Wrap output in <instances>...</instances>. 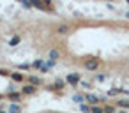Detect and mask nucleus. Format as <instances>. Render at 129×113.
Instances as JSON below:
<instances>
[{
    "mask_svg": "<svg viewBox=\"0 0 129 113\" xmlns=\"http://www.w3.org/2000/svg\"><path fill=\"white\" fill-rule=\"evenodd\" d=\"M97 67H99V60H97V58H88V60H85V69L95 71Z\"/></svg>",
    "mask_w": 129,
    "mask_h": 113,
    "instance_id": "1",
    "label": "nucleus"
},
{
    "mask_svg": "<svg viewBox=\"0 0 129 113\" xmlns=\"http://www.w3.org/2000/svg\"><path fill=\"white\" fill-rule=\"evenodd\" d=\"M67 83H71V85H76V83H80V78H78V74H69V76H67Z\"/></svg>",
    "mask_w": 129,
    "mask_h": 113,
    "instance_id": "2",
    "label": "nucleus"
},
{
    "mask_svg": "<svg viewBox=\"0 0 129 113\" xmlns=\"http://www.w3.org/2000/svg\"><path fill=\"white\" fill-rule=\"evenodd\" d=\"M85 101H88V102H92V104H97V102H99V97L88 94V95H85Z\"/></svg>",
    "mask_w": 129,
    "mask_h": 113,
    "instance_id": "3",
    "label": "nucleus"
},
{
    "mask_svg": "<svg viewBox=\"0 0 129 113\" xmlns=\"http://www.w3.org/2000/svg\"><path fill=\"white\" fill-rule=\"evenodd\" d=\"M28 81H30V85H41L43 83L37 76H28Z\"/></svg>",
    "mask_w": 129,
    "mask_h": 113,
    "instance_id": "4",
    "label": "nucleus"
},
{
    "mask_svg": "<svg viewBox=\"0 0 129 113\" xmlns=\"http://www.w3.org/2000/svg\"><path fill=\"white\" fill-rule=\"evenodd\" d=\"M36 92V87L34 85H27V87H23V94H34Z\"/></svg>",
    "mask_w": 129,
    "mask_h": 113,
    "instance_id": "5",
    "label": "nucleus"
},
{
    "mask_svg": "<svg viewBox=\"0 0 129 113\" xmlns=\"http://www.w3.org/2000/svg\"><path fill=\"white\" fill-rule=\"evenodd\" d=\"M20 111H21V108L18 104H11L9 106V113H20Z\"/></svg>",
    "mask_w": 129,
    "mask_h": 113,
    "instance_id": "6",
    "label": "nucleus"
},
{
    "mask_svg": "<svg viewBox=\"0 0 129 113\" xmlns=\"http://www.w3.org/2000/svg\"><path fill=\"white\" fill-rule=\"evenodd\" d=\"M67 30H69L67 25H58V27H57V32H58V34H66Z\"/></svg>",
    "mask_w": 129,
    "mask_h": 113,
    "instance_id": "7",
    "label": "nucleus"
},
{
    "mask_svg": "<svg viewBox=\"0 0 129 113\" xmlns=\"http://www.w3.org/2000/svg\"><path fill=\"white\" fill-rule=\"evenodd\" d=\"M58 57H60V53H58L57 50H51V51H50V58H51L53 62H55V60H57Z\"/></svg>",
    "mask_w": 129,
    "mask_h": 113,
    "instance_id": "8",
    "label": "nucleus"
},
{
    "mask_svg": "<svg viewBox=\"0 0 129 113\" xmlns=\"http://www.w3.org/2000/svg\"><path fill=\"white\" fill-rule=\"evenodd\" d=\"M11 78H13L14 81H21V80H23V76H21L20 72H13V74H11Z\"/></svg>",
    "mask_w": 129,
    "mask_h": 113,
    "instance_id": "9",
    "label": "nucleus"
},
{
    "mask_svg": "<svg viewBox=\"0 0 129 113\" xmlns=\"http://www.w3.org/2000/svg\"><path fill=\"white\" fill-rule=\"evenodd\" d=\"M51 88H58V90H60V88H64V81H62V80H57V81H55V85H53Z\"/></svg>",
    "mask_w": 129,
    "mask_h": 113,
    "instance_id": "10",
    "label": "nucleus"
},
{
    "mask_svg": "<svg viewBox=\"0 0 129 113\" xmlns=\"http://www.w3.org/2000/svg\"><path fill=\"white\" fill-rule=\"evenodd\" d=\"M80 109H81L83 113H92V108H88L87 104H80Z\"/></svg>",
    "mask_w": 129,
    "mask_h": 113,
    "instance_id": "11",
    "label": "nucleus"
},
{
    "mask_svg": "<svg viewBox=\"0 0 129 113\" xmlns=\"http://www.w3.org/2000/svg\"><path fill=\"white\" fill-rule=\"evenodd\" d=\"M18 43H20V37H18V35H14V37L11 39V43H9V44H11V46H16Z\"/></svg>",
    "mask_w": 129,
    "mask_h": 113,
    "instance_id": "12",
    "label": "nucleus"
},
{
    "mask_svg": "<svg viewBox=\"0 0 129 113\" xmlns=\"http://www.w3.org/2000/svg\"><path fill=\"white\" fill-rule=\"evenodd\" d=\"M103 109H104V113H115V108L113 106H104Z\"/></svg>",
    "mask_w": 129,
    "mask_h": 113,
    "instance_id": "13",
    "label": "nucleus"
},
{
    "mask_svg": "<svg viewBox=\"0 0 129 113\" xmlns=\"http://www.w3.org/2000/svg\"><path fill=\"white\" fill-rule=\"evenodd\" d=\"M92 113H104V109L99 106H92Z\"/></svg>",
    "mask_w": 129,
    "mask_h": 113,
    "instance_id": "14",
    "label": "nucleus"
},
{
    "mask_svg": "<svg viewBox=\"0 0 129 113\" xmlns=\"http://www.w3.org/2000/svg\"><path fill=\"white\" fill-rule=\"evenodd\" d=\"M9 97H11L13 101H20V94H14V92H11V94H9Z\"/></svg>",
    "mask_w": 129,
    "mask_h": 113,
    "instance_id": "15",
    "label": "nucleus"
},
{
    "mask_svg": "<svg viewBox=\"0 0 129 113\" xmlns=\"http://www.w3.org/2000/svg\"><path fill=\"white\" fill-rule=\"evenodd\" d=\"M120 92H122L120 88H111V90H110L108 94H110V95H115V94H120Z\"/></svg>",
    "mask_w": 129,
    "mask_h": 113,
    "instance_id": "16",
    "label": "nucleus"
},
{
    "mask_svg": "<svg viewBox=\"0 0 129 113\" xmlns=\"http://www.w3.org/2000/svg\"><path fill=\"white\" fill-rule=\"evenodd\" d=\"M118 106H122V108H129V101H120Z\"/></svg>",
    "mask_w": 129,
    "mask_h": 113,
    "instance_id": "17",
    "label": "nucleus"
},
{
    "mask_svg": "<svg viewBox=\"0 0 129 113\" xmlns=\"http://www.w3.org/2000/svg\"><path fill=\"white\" fill-rule=\"evenodd\" d=\"M43 65H44L43 60H36V62H34V67H43Z\"/></svg>",
    "mask_w": 129,
    "mask_h": 113,
    "instance_id": "18",
    "label": "nucleus"
},
{
    "mask_svg": "<svg viewBox=\"0 0 129 113\" xmlns=\"http://www.w3.org/2000/svg\"><path fill=\"white\" fill-rule=\"evenodd\" d=\"M104 78H106L104 74H95V80H97V81H104Z\"/></svg>",
    "mask_w": 129,
    "mask_h": 113,
    "instance_id": "19",
    "label": "nucleus"
},
{
    "mask_svg": "<svg viewBox=\"0 0 129 113\" xmlns=\"http://www.w3.org/2000/svg\"><path fill=\"white\" fill-rule=\"evenodd\" d=\"M80 87H83V88H90V83H87V81H80Z\"/></svg>",
    "mask_w": 129,
    "mask_h": 113,
    "instance_id": "20",
    "label": "nucleus"
},
{
    "mask_svg": "<svg viewBox=\"0 0 129 113\" xmlns=\"http://www.w3.org/2000/svg\"><path fill=\"white\" fill-rule=\"evenodd\" d=\"M74 101H76V102H81L83 97H81V95H74Z\"/></svg>",
    "mask_w": 129,
    "mask_h": 113,
    "instance_id": "21",
    "label": "nucleus"
},
{
    "mask_svg": "<svg viewBox=\"0 0 129 113\" xmlns=\"http://www.w3.org/2000/svg\"><path fill=\"white\" fill-rule=\"evenodd\" d=\"M20 69H30V65H28V64H21Z\"/></svg>",
    "mask_w": 129,
    "mask_h": 113,
    "instance_id": "22",
    "label": "nucleus"
},
{
    "mask_svg": "<svg viewBox=\"0 0 129 113\" xmlns=\"http://www.w3.org/2000/svg\"><path fill=\"white\" fill-rule=\"evenodd\" d=\"M127 18H129V13H127Z\"/></svg>",
    "mask_w": 129,
    "mask_h": 113,
    "instance_id": "23",
    "label": "nucleus"
},
{
    "mask_svg": "<svg viewBox=\"0 0 129 113\" xmlns=\"http://www.w3.org/2000/svg\"><path fill=\"white\" fill-rule=\"evenodd\" d=\"M0 113H2V109H0Z\"/></svg>",
    "mask_w": 129,
    "mask_h": 113,
    "instance_id": "24",
    "label": "nucleus"
},
{
    "mask_svg": "<svg viewBox=\"0 0 129 113\" xmlns=\"http://www.w3.org/2000/svg\"><path fill=\"white\" fill-rule=\"evenodd\" d=\"M2 113H4V111H2Z\"/></svg>",
    "mask_w": 129,
    "mask_h": 113,
    "instance_id": "25",
    "label": "nucleus"
}]
</instances>
